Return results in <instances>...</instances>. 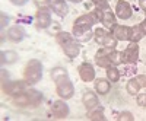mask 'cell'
I'll return each mask as SVG.
<instances>
[{
	"label": "cell",
	"mask_w": 146,
	"mask_h": 121,
	"mask_svg": "<svg viewBox=\"0 0 146 121\" xmlns=\"http://www.w3.org/2000/svg\"><path fill=\"white\" fill-rule=\"evenodd\" d=\"M94 25V18L91 15H82L75 20L73 25V37L79 41H89L92 38L91 28Z\"/></svg>",
	"instance_id": "cell-1"
},
{
	"label": "cell",
	"mask_w": 146,
	"mask_h": 121,
	"mask_svg": "<svg viewBox=\"0 0 146 121\" xmlns=\"http://www.w3.org/2000/svg\"><path fill=\"white\" fill-rule=\"evenodd\" d=\"M95 63L98 66H101V67H105V69L111 67V66H117L120 63H123V60H121V53L115 51L114 48L104 47L96 53Z\"/></svg>",
	"instance_id": "cell-2"
},
{
	"label": "cell",
	"mask_w": 146,
	"mask_h": 121,
	"mask_svg": "<svg viewBox=\"0 0 146 121\" xmlns=\"http://www.w3.org/2000/svg\"><path fill=\"white\" fill-rule=\"evenodd\" d=\"M56 40H57V42H58L60 45H62L63 51H64V54H66L67 57L75 58V57L79 56L80 48H79L78 42L75 41V37H72L70 34H67V32H58L57 37H56Z\"/></svg>",
	"instance_id": "cell-3"
},
{
	"label": "cell",
	"mask_w": 146,
	"mask_h": 121,
	"mask_svg": "<svg viewBox=\"0 0 146 121\" xmlns=\"http://www.w3.org/2000/svg\"><path fill=\"white\" fill-rule=\"evenodd\" d=\"M42 99V95L36 91H25L16 93L13 98H12V102H13L16 106H35L36 104H40Z\"/></svg>",
	"instance_id": "cell-4"
},
{
	"label": "cell",
	"mask_w": 146,
	"mask_h": 121,
	"mask_svg": "<svg viewBox=\"0 0 146 121\" xmlns=\"http://www.w3.org/2000/svg\"><path fill=\"white\" fill-rule=\"evenodd\" d=\"M42 76V66L38 60H31V61L27 64V69H25V73H23V77L25 80L32 85V83H36Z\"/></svg>",
	"instance_id": "cell-5"
},
{
	"label": "cell",
	"mask_w": 146,
	"mask_h": 121,
	"mask_svg": "<svg viewBox=\"0 0 146 121\" xmlns=\"http://www.w3.org/2000/svg\"><path fill=\"white\" fill-rule=\"evenodd\" d=\"M54 82H56L57 93L62 96L63 99H69V98H72V96H73V92H75V89H73V83H72V80L69 79L67 75L57 77Z\"/></svg>",
	"instance_id": "cell-6"
},
{
	"label": "cell",
	"mask_w": 146,
	"mask_h": 121,
	"mask_svg": "<svg viewBox=\"0 0 146 121\" xmlns=\"http://www.w3.org/2000/svg\"><path fill=\"white\" fill-rule=\"evenodd\" d=\"M94 38H95L96 44H100V45H102V47L115 48V45H117V38L114 37V35L108 34L107 31L100 29V28L94 32Z\"/></svg>",
	"instance_id": "cell-7"
},
{
	"label": "cell",
	"mask_w": 146,
	"mask_h": 121,
	"mask_svg": "<svg viewBox=\"0 0 146 121\" xmlns=\"http://www.w3.org/2000/svg\"><path fill=\"white\" fill-rule=\"evenodd\" d=\"M94 15L96 16V19H100L105 26H114L115 25V18H114V13L111 12L110 6H105V7H96Z\"/></svg>",
	"instance_id": "cell-8"
},
{
	"label": "cell",
	"mask_w": 146,
	"mask_h": 121,
	"mask_svg": "<svg viewBox=\"0 0 146 121\" xmlns=\"http://www.w3.org/2000/svg\"><path fill=\"white\" fill-rule=\"evenodd\" d=\"M139 58V45L137 42H131L126 50L121 53V60H123V63H136Z\"/></svg>",
	"instance_id": "cell-9"
},
{
	"label": "cell",
	"mask_w": 146,
	"mask_h": 121,
	"mask_svg": "<svg viewBox=\"0 0 146 121\" xmlns=\"http://www.w3.org/2000/svg\"><path fill=\"white\" fill-rule=\"evenodd\" d=\"M28 82H7L3 85V91L5 93H9V95H16V93H21V92H25V89L28 88Z\"/></svg>",
	"instance_id": "cell-10"
},
{
	"label": "cell",
	"mask_w": 146,
	"mask_h": 121,
	"mask_svg": "<svg viewBox=\"0 0 146 121\" xmlns=\"http://www.w3.org/2000/svg\"><path fill=\"white\" fill-rule=\"evenodd\" d=\"M113 28H114L113 35L117 40H120V41H129L130 40L131 41V38H133V28L123 26V25H114Z\"/></svg>",
	"instance_id": "cell-11"
},
{
	"label": "cell",
	"mask_w": 146,
	"mask_h": 121,
	"mask_svg": "<svg viewBox=\"0 0 146 121\" xmlns=\"http://www.w3.org/2000/svg\"><path fill=\"white\" fill-rule=\"evenodd\" d=\"M51 23V15L50 12H48L47 9L41 7L38 12H36V26L41 28V29H45L50 26Z\"/></svg>",
	"instance_id": "cell-12"
},
{
	"label": "cell",
	"mask_w": 146,
	"mask_h": 121,
	"mask_svg": "<svg viewBox=\"0 0 146 121\" xmlns=\"http://www.w3.org/2000/svg\"><path fill=\"white\" fill-rule=\"evenodd\" d=\"M79 76L83 82H92L95 79V70L89 63H82L79 66Z\"/></svg>",
	"instance_id": "cell-13"
},
{
	"label": "cell",
	"mask_w": 146,
	"mask_h": 121,
	"mask_svg": "<svg viewBox=\"0 0 146 121\" xmlns=\"http://www.w3.org/2000/svg\"><path fill=\"white\" fill-rule=\"evenodd\" d=\"M131 7L127 2H123V0H120L115 6V15L120 18V19H129L131 18Z\"/></svg>",
	"instance_id": "cell-14"
},
{
	"label": "cell",
	"mask_w": 146,
	"mask_h": 121,
	"mask_svg": "<svg viewBox=\"0 0 146 121\" xmlns=\"http://www.w3.org/2000/svg\"><path fill=\"white\" fill-rule=\"evenodd\" d=\"M51 111L57 118H66L69 115V106L64 104V101H54Z\"/></svg>",
	"instance_id": "cell-15"
},
{
	"label": "cell",
	"mask_w": 146,
	"mask_h": 121,
	"mask_svg": "<svg viewBox=\"0 0 146 121\" xmlns=\"http://www.w3.org/2000/svg\"><path fill=\"white\" fill-rule=\"evenodd\" d=\"M82 102H83L86 110H92V108H96V105H98V96H96L94 92L88 91V92H85L83 98H82Z\"/></svg>",
	"instance_id": "cell-16"
},
{
	"label": "cell",
	"mask_w": 146,
	"mask_h": 121,
	"mask_svg": "<svg viewBox=\"0 0 146 121\" xmlns=\"http://www.w3.org/2000/svg\"><path fill=\"white\" fill-rule=\"evenodd\" d=\"M50 7L56 12L58 16H66L67 10H69L64 0H51V2H50Z\"/></svg>",
	"instance_id": "cell-17"
},
{
	"label": "cell",
	"mask_w": 146,
	"mask_h": 121,
	"mask_svg": "<svg viewBox=\"0 0 146 121\" xmlns=\"http://www.w3.org/2000/svg\"><path fill=\"white\" fill-rule=\"evenodd\" d=\"M23 35H25V31H23L22 26H12L9 31H7V38L10 41H13V42H19L22 38H23Z\"/></svg>",
	"instance_id": "cell-18"
},
{
	"label": "cell",
	"mask_w": 146,
	"mask_h": 121,
	"mask_svg": "<svg viewBox=\"0 0 146 121\" xmlns=\"http://www.w3.org/2000/svg\"><path fill=\"white\" fill-rule=\"evenodd\" d=\"M95 89L100 95H105L110 91V82L107 79H98L95 82Z\"/></svg>",
	"instance_id": "cell-19"
},
{
	"label": "cell",
	"mask_w": 146,
	"mask_h": 121,
	"mask_svg": "<svg viewBox=\"0 0 146 121\" xmlns=\"http://www.w3.org/2000/svg\"><path fill=\"white\" fill-rule=\"evenodd\" d=\"M140 88H142V86H140V83H139L137 77L130 79V80L127 82V86H126V89H127V92H129L130 95H136V93H139Z\"/></svg>",
	"instance_id": "cell-20"
},
{
	"label": "cell",
	"mask_w": 146,
	"mask_h": 121,
	"mask_svg": "<svg viewBox=\"0 0 146 121\" xmlns=\"http://www.w3.org/2000/svg\"><path fill=\"white\" fill-rule=\"evenodd\" d=\"M16 58H18V54L15 51H6V53H2V63L5 64H12V63H15L16 61Z\"/></svg>",
	"instance_id": "cell-21"
},
{
	"label": "cell",
	"mask_w": 146,
	"mask_h": 121,
	"mask_svg": "<svg viewBox=\"0 0 146 121\" xmlns=\"http://www.w3.org/2000/svg\"><path fill=\"white\" fill-rule=\"evenodd\" d=\"M107 77H108L110 82H118V79H120V71H118L114 66L108 67V69H107Z\"/></svg>",
	"instance_id": "cell-22"
},
{
	"label": "cell",
	"mask_w": 146,
	"mask_h": 121,
	"mask_svg": "<svg viewBox=\"0 0 146 121\" xmlns=\"http://www.w3.org/2000/svg\"><path fill=\"white\" fill-rule=\"evenodd\" d=\"M88 118L89 120H92V121H95V120H105V117H104V111L101 110V108H96L95 111H91L89 112V115H88Z\"/></svg>",
	"instance_id": "cell-23"
},
{
	"label": "cell",
	"mask_w": 146,
	"mask_h": 121,
	"mask_svg": "<svg viewBox=\"0 0 146 121\" xmlns=\"http://www.w3.org/2000/svg\"><path fill=\"white\" fill-rule=\"evenodd\" d=\"M64 75H67V71H66V69H63V67H56V69L51 70V77H53V80H56V79L60 77V76H64Z\"/></svg>",
	"instance_id": "cell-24"
},
{
	"label": "cell",
	"mask_w": 146,
	"mask_h": 121,
	"mask_svg": "<svg viewBox=\"0 0 146 121\" xmlns=\"http://www.w3.org/2000/svg\"><path fill=\"white\" fill-rule=\"evenodd\" d=\"M137 105L146 106V93H139L137 95Z\"/></svg>",
	"instance_id": "cell-25"
},
{
	"label": "cell",
	"mask_w": 146,
	"mask_h": 121,
	"mask_svg": "<svg viewBox=\"0 0 146 121\" xmlns=\"http://www.w3.org/2000/svg\"><path fill=\"white\" fill-rule=\"evenodd\" d=\"M118 120H127V121H133V117H131V114H130V112H121V114H120V117H118Z\"/></svg>",
	"instance_id": "cell-26"
},
{
	"label": "cell",
	"mask_w": 146,
	"mask_h": 121,
	"mask_svg": "<svg viewBox=\"0 0 146 121\" xmlns=\"http://www.w3.org/2000/svg\"><path fill=\"white\" fill-rule=\"evenodd\" d=\"M92 2L96 5V7H105V6H108L107 0H92Z\"/></svg>",
	"instance_id": "cell-27"
},
{
	"label": "cell",
	"mask_w": 146,
	"mask_h": 121,
	"mask_svg": "<svg viewBox=\"0 0 146 121\" xmlns=\"http://www.w3.org/2000/svg\"><path fill=\"white\" fill-rule=\"evenodd\" d=\"M137 80H139V83H140V86H145V88H146V75L139 76V77H137Z\"/></svg>",
	"instance_id": "cell-28"
},
{
	"label": "cell",
	"mask_w": 146,
	"mask_h": 121,
	"mask_svg": "<svg viewBox=\"0 0 146 121\" xmlns=\"http://www.w3.org/2000/svg\"><path fill=\"white\" fill-rule=\"evenodd\" d=\"M139 29L142 31V34H143V35H146V19H143V20H142V23L139 25Z\"/></svg>",
	"instance_id": "cell-29"
},
{
	"label": "cell",
	"mask_w": 146,
	"mask_h": 121,
	"mask_svg": "<svg viewBox=\"0 0 146 121\" xmlns=\"http://www.w3.org/2000/svg\"><path fill=\"white\" fill-rule=\"evenodd\" d=\"M10 2L13 3V5H16V6H23V5L28 2V0H10Z\"/></svg>",
	"instance_id": "cell-30"
},
{
	"label": "cell",
	"mask_w": 146,
	"mask_h": 121,
	"mask_svg": "<svg viewBox=\"0 0 146 121\" xmlns=\"http://www.w3.org/2000/svg\"><path fill=\"white\" fill-rule=\"evenodd\" d=\"M139 2H140V6H142V9L146 12V0H139Z\"/></svg>",
	"instance_id": "cell-31"
},
{
	"label": "cell",
	"mask_w": 146,
	"mask_h": 121,
	"mask_svg": "<svg viewBox=\"0 0 146 121\" xmlns=\"http://www.w3.org/2000/svg\"><path fill=\"white\" fill-rule=\"evenodd\" d=\"M70 2H75V3H79V2H82V0H70Z\"/></svg>",
	"instance_id": "cell-32"
}]
</instances>
